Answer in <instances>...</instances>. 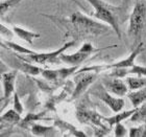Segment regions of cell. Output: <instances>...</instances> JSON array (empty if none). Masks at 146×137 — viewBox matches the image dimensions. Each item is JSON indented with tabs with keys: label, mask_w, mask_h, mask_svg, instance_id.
I'll return each mask as SVG.
<instances>
[{
	"label": "cell",
	"mask_w": 146,
	"mask_h": 137,
	"mask_svg": "<svg viewBox=\"0 0 146 137\" xmlns=\"http://www.w3.org/2000/svg\"><path fill=\"white\" fill-rule=\"evenodd\" d=\"M0 102H1V98H0Z\"/></svg>",
	"instance_id": "cell-31"
},
{
	"label": "cell",
	"mask_w": 146,
	"mask_h": 137,
	"mask_svg": "<svg viewBox=\"0 0 146 137\" xmlns=\"http://www.w3.org/2000/svg\"><path fill=\"white\" fill-rule=\"evenodd\" d=\"M21 120V114H19L14 109L6 110L5 112L0 115V126L7 125H18Z\"/></svg>",
	"instance_id": "cell-15"
},
{
	"label": "cell",
	"mask_w": 146,
	"mask_h": 137,
	"mask_svg": "<svg viewBox=\"0 0 146 137\" xmlns=\"http://www.w3.org/2000/svg\"><path fill=\"white\" fill-rule=\"evenodd\" d=\"M146 28V1L139 0L135 3L129 15L128 37L131 38V50L142 42Z\"/></svg>",
	"instance_id": "cell-3"
},
{
	"label": "cell",
	"mask_w": 146,
	"mask_h": 137,
	"mask_svg": "<svg viewBox=\"0 0 146 137\" xmlns=\"http://www.w3.org/2000/svg\"><path fill=\"white\" fill-rule=\"evenodd\" d=\"M112 47H116V45L107 46V47H104V48H96L90 42H85L79 47L77 51L70 53V55H66V53L63 52L60 55V60H61L62 63L67 64L68 66H79L82 62L86 61L91 55L96 53L98 51H101V50H104V49L112 48Z\"/></svg>",
	"instance_id": "cell-5"
},
{
	"label": "cell",
	"mask_w": 146,
	"mask_h": 137,
	"mask_svg": "<svg viewBox=\"0 0 146 137\" xmlns=\"http://www.w3.org/2000/svg\"><path fill=\"white\" fill-rule=\"evenodd\" d=\"M17 76H18V70L13 69L9 70L4 72L1 76L0 80L2 82V87H3V96L1 98V102L0 103H3L2 108L0 109V111H2L7 104L11 101V98L12 95L14 94L15 92V87H16V80H17Z\"/></svg>",
	"instance_id": "cell-9"
},
{
	"label": "cell",
	"mask_w": 146,
	"mask_h": 137,
	"mask_svg": "<svg viewBox=\"0 0 146 137\" xmlns=\"http://www.w3.org/2000/svg\"><path fill=\"white\" fill-rule=\"evenodd\" d=\"M0 35L3 37H6V38H12L14 36V31H13V29L11 31L6 26H4V25L0 23Z\"/></svg>",
	"instance_id": "cell-25"
},
{
	"label": "cell",
	"mask_w": 146,
	"mask_h": 137,
	"mask_svg": "<svg viewBox=\"0 0 146 137\" xmlns=\"http://www.w3.org/2000/svg\"><path fill=\"white\" fill-rule=\"evenodd\" d=\"M23 0H1L0 1V17L4 16L11 9L19 5Z\"/></svg>",
	"instance_id": "cell-20"
},
{
	"label": "cell",
	"mask_w": 146,
	"mask_h": 137,
	"mask_svg": "<svg viewBox=\"0 0 146 137\" xmlns=\"http://www.w3.org/2000/svg\"><path fill=\"white\" fill-rule=\"evenodd\" d=\"M101 84L104 86V88L107 89L109 92H111L114 95L120 96V98L125 96L127 94V92L129 91L125 81H123L122 79H119V78L108 76L102 79Z\"/></svg>",
	"instance_id": "cell-10"
},
{
	"label": "cell",
	"mask_w": 146,
	"mask_h": 137,
	"mask_svg": "<svg viewBox=\"0 0 146 137\" xmlns=\"http://www.w3.org/2000/svg\"><path fill=\"white\" fill-rule=\"evenodd\" d=\"M92 106L93 104L89 100L88 95L85 96V98L77 106L76 110V117L78 122L80 124H93L97 127H104L102 124V115H100Z\"/></svg>",
	"instance_id": "cell-6"
},
{
	"label": "cell",
	"mask_w": 146,
	"mask_h": 137,
	"mask_svg": "<svg viewBox=\"0 0 146 137\" xmlns=\"http://www.w3.org/2000/svg\"><path fill=\"white\" fill-rule=\"evenodd\" d=\"M9 66L0 59V78H1V76H2L3 73L6 72V71H9Z\"/></svg>",
	"instance_id": "cell-27"
},
{
	"label": "cell",
	"mask_w": 146,
	"mask_h": 137,
	"mask_svg": "<svg viewBox=\"0 0 146 137\" xmlns=\"http://www.w3.org/2000/svg\"><path fill=\"white\" fill-rule=\"evenodd\" d=\"M31 131L33 135L40 137H53L58 135V130L56 126H45L41 124H31Z\"/></svg>",
	"instance_id": "cell-11"
},
{
	"label": "cell",
	"mask_w": 146,
	"mask_h": 137,
	"mask_svg": "<svg viewBox=\"0 0 146 137\" xmlns=\"http://www.w3.org/2000/svg\"><path fill=\"white\" fill-rule=\"evenodd\" d=\"M143 124H140L138 127H133L128 130V136L129 137H143Z\"/></svg>",
	"instance_id": "cell-24"
},
{
	"label": "cell",
	"mask_w": 146,
	"mask_h": 137,
	"mask_svg": "<svg viewBox=\"0 0 146 137\" xmlns=\"http://www.w3.org/2000/svg\"><path fill=\"white\" fill-rule=\"evenodd\" d=\"M143 127H144V130H143V137H146V120L143 122Z\"/></svg>",
	"instance_id": "cell-30"
},
{
	"label": "cell",
	"mask_w": 146,
	"mask_h": 137,
	"mask_svg": "<svg viewBox=\"0 0 146 137\" xmlns=\"http://www.w3.org/2000/svg\"><path fill=\"white\" fill-rule=\"evenodd\" d=\"M136 111V108H133L131 110H127V111H123V112H117L116 114L112 116H102V120L104 122H107L108 125L110 127H114L116 124H118V122H122L123 120L125 119L129 118L134 112Z\"/></svg>",
	"instance_id": "cell-13"
},
{
	"label": "cell",
	"mask_w": 146,
	"mask_h": 137,
	"mask_svg": "<svg viewBox=\"0 0 146 137\" xmlns=\"http://www.w3.org/2000/svg\"><path fill=\"white\" fill-rule=\"evenodd\" d=\"M13 31H14V35L17 36L19 39L23 40L25 42H27L29 45H31L34 43L35 39H38L41 37V35L39 33H35V31H28V29H25V28L21 27V26H18V25H15L13 26Z\"/></svg>",
	"instance_id": "cell-12"
},
{
	"label": "cell",
	"mask_w": 146,
	"mask_h": 137,
	"mask_svg": "<svg viewBox=\"0 0 146 137\" xmlns=\"http://www.w3.org/2000/svg\"><path fill=\"white\" fill-rule=\"evenodd\" d=\"M70 1H71V2H73V3H75L76 5L79 6V7H80V9H84L85 12H87V9H86V7H85V6H84V5H82V3L79 2L78 0H70Z\"/></svg>",
	"instance_id": "cell-28"
},
{
	"label": "cell",
	"mask_w": 146,
	"mask_h": 137,
	"mask_svg": "<svg viewBox=\"0 0 146 137\" xmlns=\"http://www.w3.org/2000/svg\"><path fill=\"white\" fill-rule=\"evenodd\" d=\"M77 74L74 78V88L71 93L70 101H74L80 98L90 86L96 81L98 73L95 71H76Z\"/></svg>",
	"instance_id": "cell-8"
},
{
	"label": "cell",
	"mask_w": 146,
	"mask_h": 137,
	"mask_svg": "<svg viewBox=\"0 0 146 137\" xmlns=\"http://www.w3.org/2000/svg\"><path fill=\"white\" fill-rule=\"evenodd\" d=\"M4 43L6 44L9 50H13V51H15L16 53H18V55H29V53L35 52V50H33V49H29V48H27V47H23V46L19 45L17 43L12 42V41H4Z\"/></svg>",
	"instance_id": "cell-21"
},
{
	"label": "cell",
	"mask_w": 146,
	"mask_h": 137,
	"mask_svg": "<svg viewBox=\"0 0 146 137\" xmlns=\"http://www.w3.org/2000/svg\"><path fill=\"white\" fill-rule=\"evenodd\" d=\"M146 120V102L141 106L136 108V111L131 116V122H137V124H143Z\"/></svg>",
	"instance_id": "cell-19"
},
{
	"label": "cell",
	"mask_w": 146,
	"mask_h": 137,
	"mask_svg": "<svg viewBox=\"0 0 146 137\" xmlns=\"http://www.w3.org/2000/svg\"><path fill=\"white\" fill-rule=\"evenodd\" d=\"M13 109L17 111L19 114H23L24 112V107L22 105L21 101H20V96L17 92H14V94H13Z\"/></svg>",
	"instance_id": "cell-22"
},
{
	"label": "cell",
	"mask_w": 146,
	"mask_h": 137,
	"mask_svg": "<svg viewBox=\"0 0 146 137\" xmlns=\"http://www.w3.org/2000/svg\"><path fill=\"white\" fill-rule=\"evenodd\" d=\"M114 134L117 137H124L128 135V130L125 128V126L122 122H118L114 126Z\"/></svg>",
	"instance_id": "cell-23"
},
{
	"label": "cell",
	"mask_w": 146,
	"mask_h": 137,
	"mask_svg": "<svg viewBox=\"0 0 146 137\" xmlns=\"http://www.w3.org/2000/svg\"><path fill=\"white\" fill-rule=\"evenodd\" d=\"M125 83L128 87V90H137L146 87V76H125Z\"/></svg>",
	"instance_id": "cell-16"
},
{
	"label": "cell",
	"mask_w": 146,
	"mask_h": 137,
	"mask_svg": "<svg viewBox=\"0 0 146 137\" xmlns=\"http://www.w3.org/2000/svg\"><path fill=\"white\" fill-rule=\"evenodd\" d=\"M126 96L131 101L133 108H138V107L141 106L142 104L146 102V87L137 89V90H129V92H127Z\"/></svg>",
	"instance_id": "cell-14"
},
{
	"label": "cell",
	"mask_w": 146,
	"mask_h": 137,
	"mask_svg": "<svg viewBox=\"0 0 146 137\" xmlns=\"http://www.w3.org/2000/svg\"><path fill=\"white\" fill-rule=\"evenodd\" d=\"M89 94L93 95L95 98H99L101 102H104L110 109L112 110L114 113L120 112L123 107H124L125 103L124 100L122 98H115L114 95H112L111 92H109L107 89L104 88V86L101 83H97L95 84L89 91Z\"/></svg>",
	"instance_id": "cell-7"
},
{
	"label": "cell",
	"mask_w": 146,
	"mask_h": 137,
	"mask_svg": "<svg viewBox=\"0 0 146 137\" xmlns=\"http://www.w3.org/2000/svg\"><path fill=\"white\" fill-rule=\"evenodd\" d=\"M131 1L133 0H122L121 1V9H122V12L124 13V14H126L127 13V9L128 7H129V5L131 4Z\"/></svg>",
	"instance_id": "cell-26"
},
{
	"label": "cell",
	"mask_w": 146,
	"mask_h": 137,
	"mask_svg": "<svg viewBox=\"0 0 146 137\" xmlns=\"http://www.w3.org/2000/svg\"><path fill=\"white\" fill-rule=\"evenodd\" d=\"M0 47H2V48H4V49H9L7 46H6V44L4 43V41H2L1 39H0Z\"/></svg>",
	"instance_id": "cell-29"
},
{
	"label": "cell",
	"mask_w": 146,
	"mask_h": 137,
	"mask_svg": "<svg viewBox=\"0 0 146 137\" xmlns=\"http://www.w3.org/2000/svg\"><path fill=\"white\" fill-rule=\"evenodd\" d=\"M44 17L51 19L56 24H60L66 28V36L72 37L74 40L82 39L86 37H97L108 33L110 27L109 25L97 22L92 18L86 16L82 12H75L67 18H58L54 16H49L42 14Z\"/></svg>",
	"instance_id": "cell-1"
},
{
	"label": "cell",
	"mask_w": 146,
	"mask_h": 137,
	"mask_svg": "<svg viewBox=\"0 0 146 137\" xmlns=\"http://www.w3.org/2000/svg\"><path fill=\"white\" fill-rule=\"evenodd\" d=\"M86 1L90 3L92 7L94 9L93 16L95 18L109 25L115 31L119 39H121L122 33L120 27V24H121L120 21H122L121 16L125 15L122 12L121 6L110 4L104 0H86Z\"/></svg>",
	"instance_id": "cell-2"
},
{
	"label": "cell",
	"mask_w": 146,
	"mask_h": 137,
	"mask_svg": "<svg viewBox=\"0 0 146 137\" xmlns=\"http://www.w3.org/2000/svg\"><path fill=\"white\" fill-rule=\"evenodd\" d=\"M46 114L43 113H38V114H33V113H28L27 115L25 116V118L23 120H20V125L23 127V128H27L28 125H31L34 122H39V120H50V118L48 117H45Z\"/></svg>",
	"instance_id": "cell-18"
},
{
	"label": "cell",
	"mask_w": 146,
	"mask_h": 137,
	"mask_svg": "<svg viewBox=\"0 0 146 137\" xmlns=\"http://www.w3.org/2000/svg\"><path fill=\"white\" fill-rule=\"evenodd\" d=\"M54 126L58 127V130H61V131L70 132L71 134L74 135V136H86L85 133H82V132H80L79 130H77L75 127H73L72 125L69 124V122H64V120H61V119H55Z\"/></svg>",
	"instance_id": "cell-17"
},
{
	"label": "cell",
	"mask_w": 146,
	"mask_h": 137,
	"mask_svg": "<svg viewBox=\"0 0 146 137\" xmlns=\"http://www.w3.org/2000/svg\"><path fill=\"white\" fill-rule=\"evenodd\" d=\"M0 1H1V0H0Z\"/></svg>",
	"instance_id": "cell-32"
},
{
	"label": "cell",
	"mask_w": 146,
	"mask_h": 137,
	"mask_svg": "<svg viewBox=\"0 0 146 137\" xmlns=\"http://www.w3.org/2000/svg\"><path fill=\"white\" fill-rule=\"evenodd\" d=\"M76 40L72 39L70 41L66 42L63 46L58 47V49H55L53 51H47V52H33L29 55H25V57L22 55H16L18 58L24 60V61L31 62V63H36L39 65H58L61 64L62 62L60 60V55L65 52L68 48H70L72 46H74L76 44Z\"/></svg>",
	"instance_id": "cell-4"
}]
</instances>
